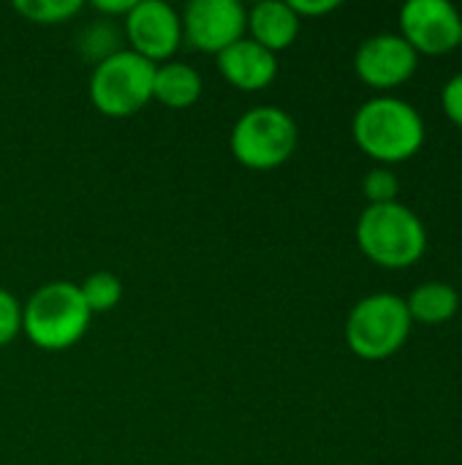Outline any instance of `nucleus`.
<instances>
[{"label": "nucleus", "instance_id": "obj_5", "mask_svg": "<svg viewBox=\"0 0 462 465\" xmlns=\"http://www.w3.org/2000/svg\"><path fill=\"white\" fill-rule=\"evenodd\" d=\"M411 335L406 300L398 294H370L359 300L346 319L349 349L370 362L398 354Z\"/></svg>", "mask_w": 462, "mask_h": 465}, {"label": "nucleus", "instance_id": "obj_1", "mask_svg": "<svg viewBox=\"0 0 462 465\" xmlns=\"http://www.w3.org/2000/svg\"><path fill=\"white\" fill-rule=\"evenodd\" d=\"M354 142L362 153L381 163L408 161L425 142V123L419 112L400 98L378 95L365 101L351 120Z\"/></svg>", "mask_w": 462, "mask_h": 465}, {"label": "nucleus", "instance_id": "obj_22", "mask_svg": "<svg viewBox=\"0 0 462 465\" xmlns=\"http://www.w3.org/2000/svg\"><path fill=\"white\" fill-rule=\"evenodd\" d=\"M133 5H136V0H95V3H93V8H95L98 14H106V19H109V16H112V19H114V16H123V19H125V16L131 14Z\"/></svg>", "mask_w": 462, "mask_h": 465}, {"label": "nucleus", "instance_id": "obj_4", "mask_svg": "<svg viewBox=\"0 0 462 465\" xmlns=\"http://www.w3.org/2000/svg\"><path fill=\"white\" fill-rule=\"evenodd\" d=\"M297 123L280 106H253L237 117L229 147L237 163L256 172L283 166L297 150Z\"/></svg>", "mask_w": 462, "mask_h": 465}, {"label": "nucleus", "instance_id": "obj_13", "mask_svg": "<svg viewBox=\"0 0 462 465\" xmlns=\"http://www.w3.org/2000/svg\"><path fill=\"white\" fill-rule=\"evenodd\" d=\"M204 82L202 74L188 65V63H161L155 65V79H152V98L169 109H188L202 98Z\"/></svg>", "mask_w": 462, "mask_h": 465}, {"label": "nucleus", "instance_id": "obj_8", "mask_svg": "<svg viewBox=\"0 0 462 465\" xmlns=\"http://www.w3.org/2000/svg\"><path fill=\"white\" fill-rule=\"evenodd\" d=\"M125 44L152 65L169 63L182 44L180 11L163 0H136L131 14L123 19Z\"/></svg>", "mask_w": 462, "mask_h": 465}, {"label": "nucleus", "instance_id": "obj_2", "mask_svg": "<svg viewBox=\"0 0 462 465\" xmlns=\"http://www.w3.org/2000/svg\"><path fill=\"white\" fill-rule=\"evenodd\" d=\"M90 308L79 286L68 281L44 283L22 305V332L44 351H65L76 346L90 327Z\"/></svg>", "mask_w": 462, "mask_h": 465}, {"label": "nucleus", "instance_id": "obj_10", "mask_svg": "<svg viewBox=\"0 0 462 465\" xmlns=\"http://www.w3.org/2000/svg\"><path fill=\"white\" fill-rule=\"evenodd\" d=\"M417 63L419 54L408 46L403 35L395 33L370 35L354 54L357 76L376 90H389L408 82L417 71Z\"/></svg>", "mask_w": 462, "mask_h": 465}, {"label": "nucleus", "instance_id": "obj_19", "mask_svg": "<svg viewBox=\"0 0 462 465\" xmlns=\"http://www.w3.org/2000/svg\"><path fill=\"white\" fill-rule=\"evenodd\" d=\"M22 332V302L0 289V349L8 346L16 335Z\"/></svg>", "mask_w": 462, "mask_h": 465}, {"label": "nucleus", "instance_id": "obj_17", "mask_svg": "<svg viewBox=\"0 0 462 465\" xmlns=\"http://www.w3.org/2000/svg\"><path fill=\"white\" fill-rule=\"evenodd\" d=\"M84 3L79 0H16L14 11L33 25H60L74 19Z\"/></svg>", "mask_w": 462, "mask_h": 465}, {"label": "nucleus", "instance_id": "obj_6", "mask_svg": "<svg viewBox=\"0 0 462 465\" xmlns=\"http://www.w3.org/2000/svg\"><path fill=\"white\" fill-rule=\"evenodd\" d=\"M155 65L128 46L103 63L93 65L90 74V101L103 117H131L152 101Z\"/></svg>", "mask_w": 462, "mask_h": 465}, {"label": "nucleus", "instance_id": "obj_20", "mask_svg": "<svg viewBox=\"0 0 462 465\" xmlns=\"http://www.w3.org/2000/svg\"><path fill=\"white\" fill-rule=\"evenodd\" d=\"M441 106H444V114L462 128V74L452 76L447 84H444V93H441Z\"/></svg>", "mask_w": 462, "mask_h": 465}, {"label": "nucleus", "instance_id": "obj_14", "mask_svg": "<svg viewBox=\"0 0 462 465\" xmlns=\"http://www.w3.org/2000/svg\"><path fill=\"white\" fill-rule=\"evenodd\" d=\"M408 316L411 322H422V324H444L449 322L457 308H460V297L449 283H422L419 289L411 292V297L406 300Z\"/></svg>", "mask_w": 462, "mask_h": 465}, {"label": "nucleus", "instance_id": "obj_9", "mask_svg": "<svg viewBox=\"0 0 462 465\" xmlns=\"http://www.w3.org/2000/svg\"><path fill=\"white\" fill-rule=\"evenodd\" d=\"M400 27L419 54H447L462 44L460 11L447 0H411L400 8Z\"/></svg>", "mask_w": 462, "mask_h": 465}, {"label": "nucleus", "instance_id": "obj_21", "mask_svg": "<svg viewBox=\"0 0 462 465\" xmlns=\"http://www.w3.org/2000/svg\"><path fill=\"white\" fill-rule=\"evenodd\" d=\"M289 5L302 19V16H324V14H332L340 3L338 0H291Z\"/></svg>", "mask_w": 462, "mask_h": 465}, {"label": "nucleus", "instance_id": "obj_7", "mask_svg": "<svg viewBox=\"0 0 462 465\" xmlns=\"http://www.w3.org/2000/svg\"><path fill=\"white\" fill-rule=\"evenodd\" d=\"M180 19L182 41L215 57L248 33V8L237 0H191Z\"/></svg>", "mask_w": 462, "mask_h": 465}, {"label": "nucleus", "instance_id": "obj_11", "mask_svg": "<svg viewBox=\"0 0 462 465\" xmlns=\"http://www.w3.org/2000/svg\"><path fill=\"white\" fill-rule=\"evenodd\" d=\"M218 71L231 87L242 93H256L270 87L278 76V54L245 35L218 54Z\"/></svg>", "mask_w": 462, "mask_h": 465}, {"label": "nucleus", "instance_id": "obj_15", "mask_svg": "<svg viewBox=\"0 0 462 465\" xmlns=\"http://www.w3.org/2000/svg\"><path fill=\"white\" fill-rule=\"evenodd\" d=\"M123 44H125L123 27H120L114 19H106V16H103V19L90 22V25L79 33V38H76V52L82 54V60L98 65V63H103L106 57L123 52V49H125Z\"/></svg>", "mask_w": 462, "mask_h": 465}, {"label": "nucleus", "instance_id": "obj_12", "mask_svg": "<svg viewBox=\"0 0 462 465\" xmlns=\"http://www.w3.org/2000/svg\"><path fill=\"white\" fill-rule=\"evenodd\" d=\"M300 16L291 11L286 0H261L248 11V38L259 46L278 54L280 49H289L294 38L300 35Z\"/></svg>", "mask_w": 462, "mask_h": 465}, {"label": "nucleus", "instance_id": "obj_16", "mask_svg": "<svg viewBox=\"0 0 462 465\" xmlns=\"http://www.w3.org/2000/svg\"><path fill=\"white\" fill-rule=\"evenodd\" d=\"M76 286L90 313H106L117 308L123 300V281L114 272H93Z\"/></svg>", "mask_w": 462, "mask_h": 465}, {"label": "nucleus", "instance_id": "obj_3", "mask_svg": "<svg viewBox=\"0 0 462 465\" xmlns=\"http://www.w3.org/2000/svg\"><path fill=\"white\" fill-rule=\"evenodd\" d=\"M357 242L378 267L403 270L422 259L428 248V232L417 213L400 202L368 204L357 223Z\"/></svg>", "mask_w": 462, "mask_h": 465}, {"label": "nucleus", "instance_id": "obj_18", "mask_svg": "<svg viewBox=\"0 0 462 465\" xmlns=\"http://www.w3.org/2000/svg\"><path fill=\"white\" fill-rule=\"evenodd\" d=\"M362 191H365L370 204H389V202H398L400 183H398L395 172H389L387 166H378V169L365 174Z\"/></svg>", "mask_w": 462, "mask_h": 465}]
</instances>
